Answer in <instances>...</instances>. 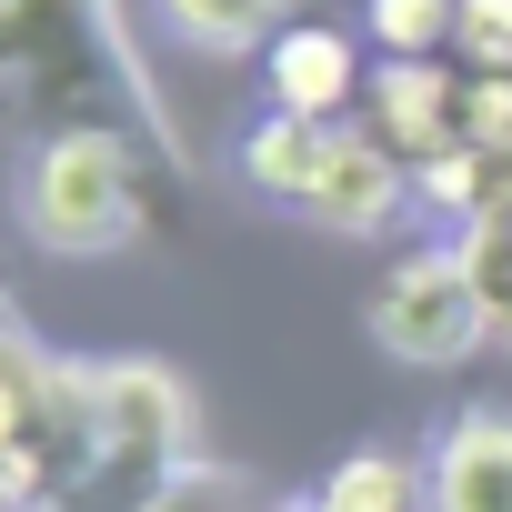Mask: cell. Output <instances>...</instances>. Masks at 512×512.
Listing matches in <instances>:
<instances>
[{
  "label": "cell",
  "instance_id": "obj_1",
  "mask_svg": "<svg viewBox=\"0 0 512 512\" xmlns=\"http://www.w3.org/2000/svg\"><path fill=\"white\" fill-rule=\"evenodd\" d=\"M0 101H11L21 141L101 131L141 151V171L191 201V141L141 71V41L121 31V0H0Z\"/></svg>",
  "mask_w": 512,
  "mask_h": 512
},
{
  "label": "cell",
  "instance_id": "obj_2",
  "mask_svg": "<svg viewBox=\"0 0 512 512\" xmlns=\"http://www.w3.org/2000/svg\"><path fill=\"white\" fill-rule=\"evenodd\" d=\"M101 482V362H61L21 312L0 322V502L81 512Z\"/></svg>",
  "mask_w": 512,
  "mask_h": 512
},
{
  "label": "cell",
  "instance_id": "obj_3",
  "mask_svg": "<svg viewBox=\"0 0 512 512\" xmlns=\"http://www.w3.org/2000/svg\"><path fill=\"white\" fill-rule=\"evenodd\" d=\"M151 221H171V191L141 171V151H121L101 131L21 141V231L51 262H111Z\"/></svg>",
  "mask_w": 512,
  "mask_h": 512
},
{
  "label": "cell",
  "instance_id": "obj_4",
  "mask_svg": "<svg viewBox=\"0 0 512 512\" xmlns=\"http://www.w3.org/2000/svg\"><path fill=\"white\" fill-rule=\"evenodd\" d=\"M181 462H201V402H191V382L171 362H151V352H111L101 362V482H91L81 512H131Z\"/></svg>",
  "mask_w": 512,
  "mask_h": 512
},
{
  "label": "cell",
  "instance_id": "obj_5",
  "mask_svg": "<svg viewBox=\"0 0 512 512\" xmlns=\"http://www.w3.org/2000/svg\"><path fill=\"white\" fill-rule=\"evenodd\" d=\"M362 332H372V352L402 362V372H462V362L492 342V302H482V282L462 272V251L442 241V251H402V262L382 272Z\"/></svg>",
  "mask_w": 512,
  "mask_h": 512
},
{
  "label": "cell",
  "instance_id": "obj_6",
  "mask_svg": "<svg viewBox=\"0 0 512 512\" xmlns=\"http://www.w3.org/2000/svg\"><path fill=\"white\" fill-rule=\"evenodd\" d=\"M422 181H412V161L382 141V131H342L332 141V171H322V191L302 201V221H322V231H342V241H372V231H392L402 221V201H412Z\"/></svg>",
  "mask_w": 512,
  "mask_h": 512
},
{
  "label": "cell",
  "instance_id": "obj_7",
  "mask_svg": "<svg viewBox=\"0 0 512 512\" xmlns=\"http://www.w3.org/2000/svg\"><path fill=\"white\" fill-rule=\"evenodd\" d=\"M362 111H372L362 131H382L412 171L442 161V151H462V81L442 61H382L372 91H362Z\"/></svg>",
  "mask_w": 512,
  "mask_h": 512
},
{
  "label": "cell",
  "instance_id": "obj_8",
  "mask_svg": "<svg viewBox=\"0 0 512 512\" xmlns=\"http://www.w3.org/2000/svg\"><path fill=\"white\" fill-rule=\"evenodd\" d=\"M262 91H272V111L342 121L352 91H372V81H362V51H352L332 21H282V31L262 41Z\"/></svg>",
  "mask_w": 512,
  "mask_h": 512
},
{
  "label": "cell",
  "instance_id": "obj_9",
  "mask_svg": "<svg viewBox=\"0 0 512 512\" xmlns=\"http://www.w3.org/2000/svg\"><path fill=\"white\" fill-rule=\"evenodd\" d=\"M422 512H512V412H452L422 462Z\"/></svg>",
  "mask_w": 512,
  "mask_h": 512
},
{
  "label": "cell",
  "instance_id": "obj_10",
  "mask_svg": "<svg viewBox=\"0 0 512 512\" xmlns=\"http://www.w3.org/2000/svg\"><path fill=\"white\" fill-rule=\"evenodd\" d=\"M332 141H342V121H312V111H272L262 131L241 141V181L262 191V201H312L322 191V171H332Z\"/></svg>",
  "mask_w": 512,
  "mask_h": 512
},
{
  "label": "cell",
  "instance_id": "obj_11",
  "mask_svg": "<svg viewBox=\"0 0 512 512\" xmlns=\"http://www.w3.org/2000/svg\"><path fill=\"white\" fill-rule=\"evenodd\" d=\"M322 512H422V472H412L402 452L362 442V452H342V462L322 472Z\"/></svg>",
  "mask_w": 512,
  "mask_h": 512
},
{
  "label": "cell",
  "instance_id": "obj_12",
  "mask_svg": "<svg viewBox=\"0 0 512 512\" xmlns=\"http://www.w3.org/2000/svg\"><path fill=\"white\" fill-rule=\"evenodd\" d=\"M161 21L201 51H262L292 21V0H161Z\"/></svg>",
  "mask_w": 512,
  "mask_h": 512
},
{
  "label": "cell",
  "instance_id": "obj_13",
  "mask_svg": "<svg viewBox=\"0 0 512 512\" xmlns=\"http://www.w3.org/2000/svg\"><path fill=\"white\" fill-rule=\"evenodd\" d=\"M362 31L382 41V61H442L462 31V0H362Z\"/></svg>",
  "mask_w": 512,
  "mask_h": 512
},
{
  "label": "cell",
  "instance_id": "obj_14",
  "mask_svg": "<svg viewBox=\"0 0 512 512\" xmlns=\"http://www.w3.org/2000/svg\"><path fill=\"white\" fill-rule=\"evenodd\" d=\"M131 512H272V502L251 492V472H231V462H211V452H201V462H181L161 492H141Z\"/></svg>",
  "mask_w": 512,
  "mask_h": 512
},
{
  "label": "cell",
  "instance_id": "obj_15",
  "mask_svg": "<svg viewBox=\"0 0 512 512\" xmlns=\"http://www.w3.org/2000/svg\"><path fill=\"white\" fill-rule=\"evenodd\" d=\"M462 141L482 161H512V71H462Z\"/></svg>",
  "mask_w": 512,
  "mask_h": 512
},
{
  "label": "cell",
  "instance_id": "obj_16",
  "mask_svg": "<svg viewBox=\"0 0 512 512\" xmlns=\"http://www.w3.org/2000/svg\"><path fill=\"white\" fill-rule=\"evenodd\" d=\"M452 51H462V71H512V0H462Z\"/></svg>",
  "mask_w": 512,
  "mask_h": 512
},
{
  "label": "cell",
  "instance_id": "obj_17",
  "mask_svg": "<svg viewBox=\"0 0 512 512\" xmlns=\"http://www.w3.org/2000/svg\"><path fill=\"white\" fill-rule=\"evenodd\" d=\"M272 512H322V492H282V502H272Z\"/></svg>",
  "mask_w": 512,
  "mask_h": 512
},
{
  "label": "cell",
  "instance_id": "obj_18",
  "mask_svg": "<svg viewBox=\"0 0 512 512\" xmlns=\"http://www.w3.org/2000/svg\"><path fill=\"white\" fill-rule=\"evenodd\" d=\"M492 342H502V352H512V312H502V332H492Z\"/></svg>",
  "mask_w": 512,
  "mask_h": 512
}]
</instances>
